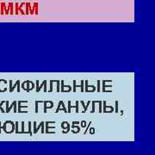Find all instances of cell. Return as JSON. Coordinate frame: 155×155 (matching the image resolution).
Segmentation results:
<instances>
[{"label": "cell", "mask_w": 155, "mask_h": 155, "mask_svg": "<svg viewBox=\"0 0 155 155\" xmlns=\"http://www.w3.org/2000/svg\"><path fill=\"white\" fill-rule=\"evenodd\" d=\"M115 104H116L115 112H116V113H118V104H119V103H118V101H116V103H115Z\"/></svg>", "instance_id": "e0dca14e"}, {"label": "cell", "mask_w": 155, "mask_h": 155, "mask_svg": "<svg viewBox=\"0 0 155 155\" xmlns=\"http://www.w3.org/2000/svg\"><path fill=\"white\" fill-rule=\"evenodd\" d=\"M43 87H44V92H47V81L45 82L44 85H43Z\"/></svg>", "instance_id": "83f0119b"}, {"label": "cell", "mask_w": 155, "mask_h": 155, "mask_svg": "<svg viewBox=\"0 0 155 155\" xmlns=\"http://www.w3.org/2000/svg\"><path fill=\"white\" fill-rule=\"evenodd\" d=\"M91 122H89L88 126H87V128L85 129V131H84V134H86V133H87V131H88V128H89V127H90V126H91Z\"/></svg>", "instance_id": "603a6c76"}, {"label": "cell", "mask_w": 155, "mask_h": 155, "mask_svg": "<svg viewBox=\"0 0 155 155\" xmlns=\"http://www.w3.org/2000/svg\"><path fill=\"white\" fill-rule=\"evenodd\" d=\"M90 134H95V129L93 128V127H91V129H90Z\"/></svg>", "instance_id": "d4e9b609"}, {"label": "cell", "mask_w": 155, "mask_h": 155, "mask_svg": "<svg viewBox=\"0 0 155 155\" xmlns=\"http://www.w3.org/2000/svg\"><path fill=\"white\" fill-rule=\"evenodd\" d=\"M84 81L82 80L81 81V84H80V90H81V92H84Z\"/></svg>", "instance_id": "2e32d148"}, {"label": "cell", "mask_w": 155, "mask_h": 155, "mask_svg": "<svg viewBox=\"0 0 155 155\" xmlns=\"http://www.w3.org/2000/svg\"><path fill=\"white\" fill-rule=\"evenodd\" d=\"M85 126H86V122H85V121H83V122H81V127H84Z\"/></svg>", "instance_id": "484cf974"}, {"label": "cell", "mask_w": 155, "mask_h": 155, "mask_svg": "<svg viewBox=\"0 0 155 155\" xmlns=\"http://www.w3.org/2000/svg\"><path fill=\"white\" fill-rule=\"evenodd\" d=\"M106 101H104L103 102V106H104V110H103V112L104 113H111L114 111V107L110 105H106Z\"/></svg>", "instance_id": "7a4b0ae2"}, {"label": "cell", "mask_w": 155, "mask_h": 155, "mask_svg": "<svg viewBox=\"0 0 155 155\" xmlns=\"http://www.w3.org/2000/svg\"><path fill=\"white\" fill-rule=\"evenodd\" d=\"M48 91H49V92H52V91H53V81H52V80L50 81V90Z\"/></svg>", "instance_id": "ffe728a7"}, {"label": "cell", "mask_w": 155, "mask_h": 155, "mask_svg": "<svg viewBox=\"0 0 155 155\" xmlns=\"http://www.w3.org/2000/svg\"><path fill=\"white\" fill-rule=\"evenodd\" d=\"M43 104H44V112L45 113H47V110H48V109H52V108L54 107V103H53V102L50 104V105H48V101H45V102H43Z\"/></svg>", "instance_id": "277c9868"}, {"label": "cell", "mask_w": 155, "mask_h": 155, "mask_svg": "<svg viewBox=\"0 0 155 155\" xmlns=\"http://www.w3.org/2000/svg\"><path fill=\"white\" fill-rule=\"evenodd\" d=\"M17 104V102H16V101H14V102L12 103V104L11 105V107H9V103H8V102H6V104H7V105H6V108H7V109H6V112H9V111L11 110V108H12V107H14V105H15V104Z\"/></svg>", "instance_id": "5b68a950"}, {"label": "cell", "mask_w": 155, "mask_h": 155, "mask_svg": "<svg viewBox=\"0 0 155 155\" xmlns=\"http://www.w3.org/2000/svg\"><path fill=\"white\" fill-rule=\"evenodd\" d=\"M28 133L29 134H30L31 136H32V134H33L31 133V122H28Z\"/></svg>", "instance_id": "9a60e30c"}, {"label": "cell", "mask_w": 155, "mask_h": 155, "mask_svg": "<svg viewBox=\"0 0 155 155\" xmlns=\"http://www.w3.org/2000/svg\"><path fill=\"white\" fill-rule=\"evenodd\" d=\"M43 101H35V113H38V104H42Z\"/></svg>", "instance_id": "9c48e42d"}, {"label": "cell", "mask_w": 155, "mask_h": 155, "mask_svg": "<svg viewBox=\"0 0 155 155\" xmlns=\"http://www.w3.org/2000/svg\"><path fill=\"white\" fill-rule=\"evenodd\" d=\"M16 133H18V122H16Z\"/></svg>", "instance_id": "4316f807"}, {"label": "cell", "mask_w": 155, "mask_h": 155, "mask_svg": "<svg viewBox=\"0 0 155 155\" xmlns=\"http://www.w3.org/2000/svg\"><path fill=\"white\" fill-rule=\"evenodd\" d=\"M80 103H81V104H83V107H84L83 113H84V112H85V110H87V109H88V105L90 104H91V101H89L88 103H87V105H85V104H84V103L83 101H81Z\"/></svg>", "instance_id": "52a82bcc"}, {"label": "cell", "mask_w": 155, "mask_h": 155, "mask_svg": "<svg viewBox=\"0 0 155 155\" xmlns=\"http://www.w3.org/2000/svg\"><path fill=\"white\" fill-rule=\"evenodd\" d=\"M106 84H105V80L103 81V92H106ZM107 87H112V84H109L107 85Z\"/></svg>", "instance_id": "ba28073f"}, {"label": "cell", "mask_w": 155, "mask_h": 155, "mask_svg": "<svg viewBox=\"0 0 155 155\" xmlns=\"http://www.w3.org/2000/svg\"><path fill=\"white\" fill-rule=\"evenodd\" d=\"M25 134L26 132L24 131V122H22V132H21V134Z\"/></svg>", "instance_id": "44dd1931"}, {"label": "cell", "mask_w": 155, "mask_h": 155, "mask_svg": "<svg viewBox=\"0 0 155 155\" xmlns=\"http://www.w3.org/2000/svg\"><path fill=\"white\" fill-rule=\"evenodd\" d=\"M57 83V92H61V81L56 80Z\"/></svg>", "instance_id": "30bf717a"}, {"label": "cell", "mask_w": 155, "mask_h": 155, "mask_svg": "<svg viewBox=\"0 0 155 155\" xmlns=\"http://www.w3.org/2000/svg\"><path fill=\"white\" fill-rule=\"evenodd\" d=\"M46 81H47V80H44V81H43V83H42V84H41L40 86H38V87L36 88V91H37V92H39V91H41V89L43 87V85H44V84H45V82H46Z\"/></svg>", "instance_id": "4fadbf2b"}, {"label": "cell", "mask_w": 155, "mask_h": 155, "mask_svg": "<svg viewBox=\"0 0 155 155\" xmlns=\"http://www.w3.org/2000/svg\"><path fill=\"white\" fill-rule=\"evenodd\" d=\"M34 133H36V131H35V129H36V122H34Z\"/></svg>", "instance_id": "cb8c5ba5"}, {"label": "cell", "mask_w": 155, "mask_h": 155, "mask_svg": "<svg viewBox=\"0 0 155 155\" xmlns=\"http://www.w3.org/2000/svg\"><path fill=\"white\" fill-rule=\"evenodd\" d=\"M17 92H20V80H17Z\"/></svg>", "instance_id": "ac0fdd59"}, {"label": "cell", "mask_w": 155, "mask_h": 155, "mask_svg": "<svg viewBox=\"0 0 155 155\" xmlns=\"http://www.w3.org/2000/svg\"><path fill=\"white\" fill-rule=\"evenodd\" d=\"M71 112V102L69 101L68 102V110H67V113H70Z\"/></svg>", "instance_id": "d6986e66"}, {"label": "cell", "mask_w": 155, "mask_h": 155, "mask_svg": "<svg viewBox=\"0 0 155 155\" xmlns=\"http://www.w3.org/2000/svg\"><path fill=\"white\" fill-rule=\"evenodd\" d=\"M16 13H17V14H18V4H17V5H16Z\"/></svg>", "instance_id": "f1b7e54d"}, {"label": "cell", "mask_w": 155, "mask_h": 155, "mask_svg": "<svg viewBox=\"0 0 155 155\" xmlns=\"http://www.w3.org/2000/svg\"><path fill=\"white\" fill-rule=\"evenodd\" d=\"M61 127H62V128H66L67 127V130H70V127H69V123L67 122H64L61 123Z\"/></svg>", "instance_id": "8992f818"}, {"label": "cell", "mask_w": 155, "mask_h": 155, "mask_svg": "<svg viewBox=\"0 0 155 155\" xmlns=\"http://www.w3.org/2000/svg\"><path fill=\"white\" fill-rule=\"evenodd\" d=\"M98 104H99V113H102L103 112V102L98 101Z\"/></svg>", "instance_id": "8fae6325"}, {"label": "cell", "mask_w": 155, "mask_h": 155, "mask_svg": "<svg viewBox=\"0 0 155 155\" xmlns=\"http://www.w3.org/2000/svg\"><path fill=\"white\" fill-rule=\"evenodd\" d=\"M84 86H85V91L87 92V91H88V88H91L92 89V91H96V86L95 85H91V84H88V80H86V81H84Z\"/></svg>", "instance_id": "3957f363"}, {"label": "cell", "mask_w": 155, "mask_h": 155, "mask_svg": "<svg viewBox=\"0 0 155 155\" xmlns=\"http://www.w3.org/2000/svg\"><path fill=\"white\" fill-rule=\"evenodd\" d=\"M97 103V101H93V102H91V104H92V110H91V113H94L95 112V104Z\"/></svg>", "instance_id": "5bb4252c"}, {"label": "cell", "mask_w": 155, "mask_h": 155, "mask_svg": "<svg viewBox=\"0 0 155 155\" xmlns=\"http://www.w3.org/2000/svg\"><path fill=\"white\" fill-rule=\"evenodd\" d=\"M78 104H79V102H78V101H77V102H76V105L75 106H73V105H71V108H75V109H76V113H78Z\"/></svg>", "instance_id": "7c38bea8"}, {"label": "cell", "mask_w": 155, "mask_h": 155, "mask_svg": "<svg viewBox=\"0 0 155 155\" xmlns=\"http://www.w3.org/2000/svg\"><path fill=\"white\" fill-rule=\"evenodd\" d=\"M61 92H69V91H72V86H70V85H68V84H67V85H65L64 84V81L62 80V81H61Z\"/></svg>", "instance_id": "6da1fadb"}, {"label": "cell", "mask_w": 155, "mask_h": 155, "mask_svg": "<svg viewBox=\"0 0 155 155\" xmlns=\"http://www.w3.org/2000/svg\"><path fill=\"white\" fill-rule=\"evenodd\" d=\"M97 91L100 92V80H97Z\"/></svg>", "instance_id": "7402d4cb"}]
</instances>
